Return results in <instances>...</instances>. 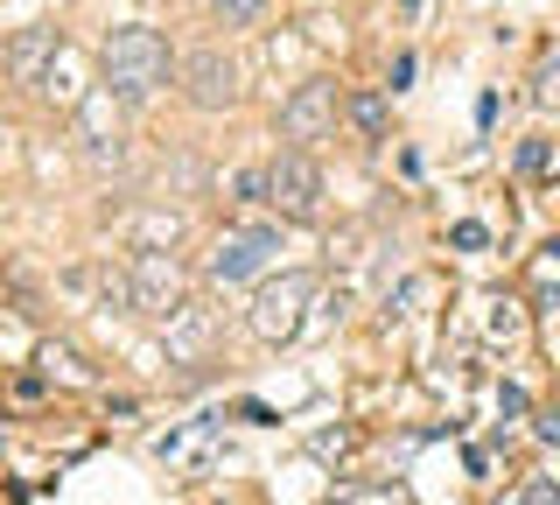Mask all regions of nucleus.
Here are the masks:
<instances>
[{
    "label": "nucleus",
    "instance_id": "nucleus-6",
    "mask_svg": "<svg viewBox=\"0 0 560 505\" xmlns=\"http://www.w3.org/2000/svg\"><path fill=\"white\" fill-rule=\"evenodd\" d=\"M280 253V232L273 225H232V232L218 239V253H210V282H253V274H267V260Z\"/></svg>",
    "mask_w": 560,
    "mask_h": 505
},
{
    "label": "nucleus",
    "instance_id": "nucleus-1",
    "mask_svg": "<svg viewBox=\"0 0 560 505\" xmlns=\"http://www.w3.org/2000/svg\"><path fill=\"white\" fill-rule=\"evenodd\" d=\"M162 84H168V43H162V28L127 22V28L105 36V92H113L119 106H148Z\"/></svg>",
    "mask_w": 560,
    "mask_h": 505
},
{
    "label": "nucleus",
    "instance_id": "nucleus-11",
    "mask_svg": "<svg viewBox=\"0 0 560 505\" xmlns=\"http://www.w3.org/2000/svg\"><path fill=\"white\" fill-rule=\"evenodd\" d=\"M43 99H57V106H70V113L84 106V84H78V57H70V49H63L57 64H49V78H43Z\"/></svg>",
    "mask_w": 560,
    "mask_h": 505
},
{
    "label": "nucleus",
    "instance_id": "nucleus-3",
    "mask_svg": "<svg viewBox=\"0 0 560 505\" xmlns=\"http://www.w3.org/2000/svg\"><path fill=\"white\" fill-rule=\"evenodd\" d=\"M267 204L288 225L323 218V169H315L308 148H288V154H273V162H267Z\"/></svg>",
    "mask_w": 560,
    "mask_h": 505
},
{
    "label": "nucleus",
    "instance_id": "nucleus-16",
    "mask_svg": "<svg viewBox=\"0 0 560 505\" xmlns=\"http://www.w3.org/2000/svg\"><path fill=\"white\" fill-rule=\"evenodd\" d=\"M518 169H525V176H539V169H547V148L525 141V148H518Z\"/></svg>",
    "mask_w": 560,
    "mask_h": 505
},
{
    "label": "nucleus",
    "instance_id": "nucleus-5",
    "mask_svg": "<svg viewBox=\"0 0 560 505\" xmlns=\"http://www.w3.org/2000/svg\"><path fill=\"white\" fill-rule=\"evenodd\" d=\"M183 99H189L197 113H224V106H238V64L224 57L218 43L189 49V57H183Z\"/></svg>",
    "mask_w": 560,
    "mask_h": 505
},
{
    "label": "nucleus",
    "instance_id": "nucleus-8",
    "mask_svg": "<svg viewBox=\"0 0 560 505\" xmlns=\"http://www.w3.org/2000/svg\"><path fill=\"white\" fill-rule=\"evenodd\" d=\"M280 134H288L294 148L329 141V134H337V84H323V78L294 84V99L280 106Z\"/></svg>",
    "mask_w": 560,
    "mask_h": 505
},
{
    "label": "nucleus",
    "instance_id": "nucleus-2",
    "mask_svg": "<svg viewBox=\"0 0 560 505\" xmlns=\"http://www.w3.org/2000/svg\"><path fill=\"white\" fill-rule=\"evenodd\" d=\"M183 302H189V295H183V267H175V253L140 246L127 260V309H133V317H148V323H168Z\"/></svg>",
    "mask_w": 560,
    "mask_h": 505
},
{
    "label": "nucleus",
    "instance_id": "nucleus-4",
    "mask_svg": "<svg viewBox=\"0 0 560 505\" xmlns=\"http://www.w3.org/2000/svg\"><path fill=\"white\" fill-rule=\"evenodd\" d=\"M308 302H315V274H280V282H267L253 295V337L259 344H294Z\"/></svg>",
    "mask_w": 560,
    "mask_h": 505
},
{
    "label": "nucleus",
    "instance_id": "nucleus-14",
    "mask_svg": "<svg viewBox=\"0 0 560 505\" xmlns=\"http://www.w3.org/2000/svg\"><path fill=\"white\" fill-rule=\"evenodd\" d=\"M175 239H183V225H175V218H162V211H148V218H140V246H154V253H168V246H175Z\"/></svg>",
    "mask_w": 560,
    "mask_h": 505
},
{
    "label": "nucleus",
    "instance_id": "nucleus-7",
    "mask_svg": "<svg viewBox=\"0 0 560 505\" xmlns=\"http://www.w3.org/2000/svg\"><path fill=\"white\" fill-rule=\"evenodd\" d=\"M78 134H84V162H92V176H105V169L127 162V141H119V99L105 92V84H98V92H84Z\"/></svg>",
    "mask_w": 560,
    "mask_h": 505
},
{
    "label": "nucleus",
    "instance_id": "nucleus-12",
    "mask_svg": "<svg viewBox=\"0 0 560 505\" xmlns=\"http://www.w3.org/2000/svg\"><path fill=\"white\" fill-rule=\"evenodd\" d=\"M343 113H350V127H358L364 141H385V99L378 92H350Z\"/></svg>",
    "mask_w": 560,
    "mask_h": 505
},
{
    "label": "nucleus",
    "instance_id": "nucleus-15",
    "mask_svg": "<svg viewBox=\"0 0 560 505\" xmlns=\"http://www.w3.org/2000/svg\"><path fill=\"white\" fill-rule=\"evenodd\" d=\"M232 204H267V169H238V176H232Z\"/></svg>",
    "mask_w": 560,
    "mask_h": 505
},
{
    "label": "nucleus",
    "instance_id": "nucleus-13",
    "mask_svg": "<svg viewBox=\"0 0 560 505\" xmlns=\"http://www.w3.org/2000/svg\"><path fill=\"white\" fill-rule=\"evenodd\" d=\"M259 8H267V0H210L218 28H253V22H259Z\"/></svg>",
    "mask_w": 560,
    "mask_h": 505
},
{
    "label": "nucleus",
    "instance_id": "nucleus-9",
    "mask_svg": "<svg viewBox=\"0 0 560 505\" xmlns=\"http://www.w3.org/2000/svg\"><path fill=\"white\" fill-rule=\"evenodd\" d=\"M63 36L49 22H35V28H22V36H14V49H8V78L14 84H35V92H43V78H49V64L63 57Z\"/></svg>",
    "mask_w": 560,
    "mask_h": 505
},
{
    "label": "nucleus",
    "instance_id": "nucleus-10",
    "mask_svg": "<svg viewBox=\"0 0 560 505\" xmlns=\"http://www.w3.org/2000/svg\"><path fill=\"white\" fill-rule=\"evenodd\" d=\"M162 330H168V358H183V365H189V358H203V344H210V317H203L197 302H183Z\"/></svg>",
    "mask_w": 560,
    "mask_h": 505
}]
</instances>
